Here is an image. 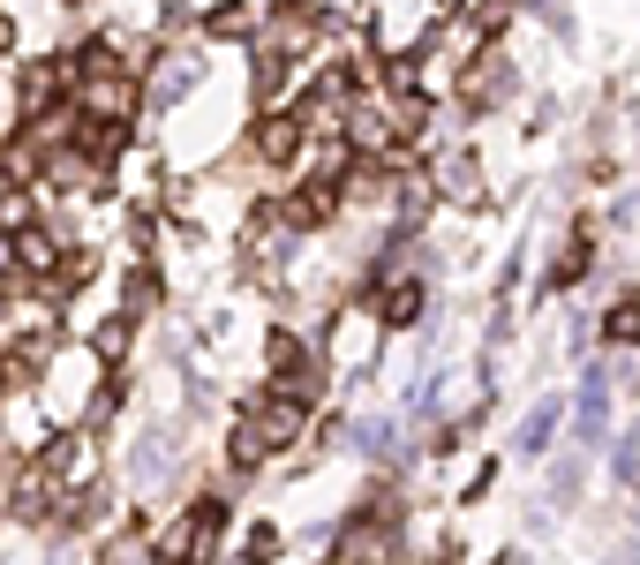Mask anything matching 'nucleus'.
Wrapping results in <instances>:
<instances>
[{"label":"nucleus","mask_w":640,"mask_h":565,"mask_svg":"<svg viewBox=\"0 0 640 565\" xmlns=\"http://www.w3.org/2000/svg\"><path fill=\"white\" fill-rule=\"evenodd\" d=\"M301 407H309V399H295V392H271V399H256L249 415H242V430H234V445H226V460H234V468H256L271 445L301 437Z\"/></svg>","instance_id":"1"},{"label":"nucleus","mask_w":640,"mask_h":565,"mask_svg":"<svg viewBox=\"0 0 640 565\" xmlns=\"http://www.w3.org/2000/svg\"><path fill=\"white\" fill-rule=\"evenodd\" d=\"M84 106H90V121H128V106H136V76L114 53H98V45L84 53Z\"/></svg>","instance_id":"2"},{"label":"nucleus","mask_w":640,"mask_h":565,"mask_svg":"<svg viewBox=\"0 0 640 565\" xmlns=\"http://www.w3.org/2000/svg\"><path fill=\"white\" fill-rule=\"evenodd\" d=\"M505 90H512V68L498 61V53H490L482 68H468V106H498Z\"/></svg>","instance_id":"3"},{"label":"nucleus","mask_w":640,"mask_h":565,"mask_svg":"<svg viewBox=\"0 0 640 565\" xmlns=\"http://www.w3.org/2000/svg\"><path fill=\"white\" fill-rule=\"evenodd\" d=\"M377 317H384V324H392V332H407V324L423 317V287H415V279H399V287H384Z\"/></svg>","instance_id":"4"},{"label":"nucleus","mask_w":640,"mask_h":565,"mask_svg":"<svg viewBox=\"0 0 640 565\" xmlns=\"http://www.w3.org/2000/svg\"><path fill=\"white\" fill-rule=\"evenodd\" d=\"M218 521H226L218 505H196V521L173 535V551H181V558H204V551H212V535H218Z\"/></svg>","instance_id":"5"},{"label":"nucleus","mask_w":640,"mask_h":565,"mask_svg":"<svg viewBox=\"0 0 640 565\" xmlns=\"http://www.w3.org/2000/svg\"><path fill=\"white\" fill-rule=\"evenodd\" d=\"M256 151H264V159H295L301 151V121H287V114L264 121V129H256Z\"/></svg>","instance_id":"6"},{"label":"nucleus","mask_w":640,"mask_h":565,"mask_svg":"<svg viewBox=\"0 0 640 565\" xmlns=\"http://www.w3.org/2000/svg\"><path fill=\"white\" fill-rule=\"evenodd\" d=\"M392 521V513H384ZM384 521H370V527H346V558H384L392 551V527Z\"/></svg>","instance_id":"7"},{"label":"nucleus","mask_w":640,"mask_h":565,"mask_svg":"<svg viewBox=\"0 0 640 565\" xmlns=\"http://www.w3.org/2000/svg\"><path fill=\"white\" fill-rule=\"evenodd\" d=\"M602 340H618V348H633V340H640V295H626V302L602 317Z\"/></svg>","instance_id":"8"},{"label":"nucleus","mask_w":640,"mask_h":565,"mask_svg":"<svg viewBox=\"0 0 640 565\" xmlns=\"http://www.w3.org/2000/svg\"><path fill=\"white\" fill-rule=\"evenodd\" d=\"M15 264H23V271H53V234L23 226V234H15Z\"/></svg>","instance_id":"9"},{"label":"nucleus","mask_w":640,"mask_h":565,"mask_svg":"<svg viewBox=\"0 0 640 565\" xmlns=\"http://www.w3.org/2000/svg\"><path fill=\"white\" fill-rule=\"evenodd\" d=\"M196 76H204V68H196L189 53H181V61H173V53H167V61H159V98H181V90L196 84Z\"/></svg>","instance_id":"10"},{"label":"nucleus","mask_w":640,"mask_h":565,"mask_svg":"<svg viewBox=\"0 0 640 565\" xmlns=\"http://www.w3.org/2000/svg\"><path fill=\"white\" fill-rule=\"evenodd\" d=\"M204 31H212V39H242V31H249V8H242V0H218L212 15H204Z\"/></svg>","instance_id":"11"},{"label":"nucleus","mask_w":640,"mask_h":565,"mask_svg":"<svg viewBox=\"0 0 640 565\" xmlns=\"http://www.w3.org/2000/svg\"><path fill=\"white\" fill-rule=\"evenodd\" d=\"M551 430H557V407L543 399V407H535V415L520 423V452H543V445H551Z\"/></svg>","instance_id":"12"},{"label":"nucleus","mask_w":640,"mask_h":565,"mask_svg":"<svg viewBox=\"0 0 640 565\" xmlns=\"http://www.w3.org/2000/svg\"><path fill=\"white\" fill-rule=\"evenodd\" d=\"M580 437H588V445L602 437V385L596 377H588V392H580Z\"/></svg>","instance_id":"13"},{"label":"nucleus","mask_w":640,"mask_h":565,"mask_svg":"<svg viewBox=\"0 0 640 565\" xmlns=\"http://www.w3.org/2000/svg\"><path fill=\"white\" fill-rule=\"evenodd\" d=\"M354 445H362V452H392V423H354Z\"/></svg>","instance_id":"14"},{"label":"nucleus","mask_w":640,"mask_h":565,"mask_svg":"<svg viewBox=\"0 0 640 565\" xmlns=\"http://www.w3.org/2000/svg\"><path fill=\"white\" fill-rule=\"evenodd\" d=\"M445 189H460V196L474 189V159H468V151H452V159H445Z\"/></svg>","instance_id":"15"},{"label":"nucleus","mask_w":640,"mask_h":565,"mask_svg":"<svg viewBox=\"0 0 640 565\" xmlns=\"http://www.w3.org/2000/svg\"><path fill=\"white\" fill-rule=\"evenodd\" d=\"M618 468H626V476H633V468H640V423H633V437L618 445Z\"/></svg>","instance_id":"16"}]
</instances>
